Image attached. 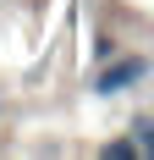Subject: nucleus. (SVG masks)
Instances as JSON below:
<instances>
[{
  "instance_id": "obj_1",
  "label": "nucleus",
  "mask_w": 154,
  "mask_h": 160,
  "mask_svg": "<svg viewBox=\"0 0 154 160\" xmlns=\"http://www.w3.org/2000/svg\"><path fill=\"white\" fill-rule=\"evenodd\" d=\"M143 72H149V61H143V55H121L116 66H105V72H99V94H127L132 83H143Z\"/></svg>"
}]
</instances>
